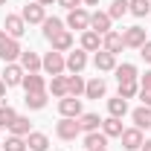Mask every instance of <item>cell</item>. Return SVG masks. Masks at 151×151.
<instances>
[{
	"instance_id": "43",
	"label": "cell",
	"mask_w": 151,
	"mask_h": 151,
	"mask_svg": "<svg viewBox=\"0 0 151 151\" xmlns=\"http://www.w3.org/2000/svg\"><path fill=\"white\" fill-rule=\"evenodd\" d=\"M142 151H151V139H148V142H142Z\"/></svg>"
},
{
	"instance_id": "15",
	"label": "cell",
	"mask_w": 151,
	"mask_h": 151,
	"mask_svg": "<svg viewBox=\"0 0 151 151\" xmlns=\"http://www.w3.org/2000/svg\"><path fill=\"white\" fill-rule=\"evenodd\" d=\"M99 47H102V35L93 32V29H84V35H81V50H84V52H99Z\"/></svg>"
},
{
	"instance_id": "7",
	"label": "cell",
	"mask_w": 151,
	"mask_h": 151,
	"mask_svg": "<svg viewBox=\"0 0 151 151\" xmlns=\"http://www.w3.org/2000/svg\"><path fill=\"white\" fill-rule=\"evenodd\" d=\"M122 41H125V47L139 50V47L145 44V29H142V26H131V29H125V32H122Z\"/></svg>"
},
{
	"instance_id": "6",
	"label": "cell",
	"mask_w": 151,
	"mask_h": 151,
	"mask_svg": "<svg viewBox=\"0 0 151 151\" xmlns=\"http://www.w3.org/2000/svg\"><path fill=\"white\" fill-rule=\"evenodd\" d=\"M20 52H23V50H20V44L15 41V38H6V44L0 47V58H3L6 64H15V61L20 58Z\"/></svg>"
},
{
	"instance_id": "8",
	"label": "cell",
	"mask_w": 151,
	"mask_h": 151,
	"mask_svg": "<svg viewBox=\"0 0 151 151\" xmlns=\"http://www.w3.org/2000/svg\"><path fill=\"white\" fill-rule=\"evenodd\" d=\"M23 32H26V20L20 18V15H6V35L18 41Z\"/></svg>"
},
{
	"instance_id": "46",
	"label": "cell",
	"mask_w": 151,
	"mask_h": 151,
	"mask_svg": "<svg viewBox=\"0 0 151 151\" xmlns=\"http://www.w3.org/2000/svg\"><path fill=\"white\" fill-rule=\"evenodd\" d=\"M96 151H108V148H96Z\"/></svg>"
},
{
	"instance_id": "1",
	"label": "cell",
	"mask_w": 151,
	"mask_h": 151,
	"mask_svg": "<svg viewBox=\"0 0 151 151\" xmlns=\"http://www.w3.org/2000/svg\"><path fill=\"white\" fill-rule=\"evenodd\" d=\"M41 67H44L50 76H61L64 70H67V58L61 55V52H55V50H52V52H47V55L41 58Z\"/></svg>"
},
{
	"instance_id": "24",
	"label": "cell",
	"mask_w": 151,
	"mask_h": 151,
	"mask_svg": "<svg viewBox=\"0 0 151 151\" xmlns=\"http://www.w3.org/2000/svg\"><path fill=\"white\" fill-rule=\"evenodd\" d=\"M108 111H111V116L122 119V116L128 113V99H122V96H116V99H108Z\"/></svg>"
},
{
	"instance_id": "38",
	"label": "cell",
	"mask_w": 151,
	"mask_h": 151,
	"mask_svg": "<svg viewBox=\"0 0 151 151\" xmlns=\"http://www.w3.org/2000/svg\"><path fill=\"white\" fill-rule=\"evenodd\" d=\"M58 3H61L64 9H70V12H73V9H78V6H81V0H58Z\"/></svg>"
},
{
	"instance_id": "42",
	"label": "cell",
	"mask_w": 151,
	"mask_h": 151,
	"mask_svg": "<svg viewBox=\"0 0 151 151\" xmlns=\"http://www.w3.org/2000/svg\"><path fill=\"white\" fill-rule=\"evenodd\" d=\"M6 38H9V35H6V29H3V32H0V47L6 44Z\"/></svg>"
},
{
	"instance_id": "13",
	"label": "cell",
	"mask_w": 151,
	"mask_h": 151,
	"mask_svg": "<svg viewBox=\"0 0 151 151\" xmlns=\"http://www.w3.org/2000/svg\"><path fill=\"white\" fill-rule=\"evenodd\" d=\"M96 70H102V73H108V70H116V55L113 52H108V50H99L93 58Z\"/></svg>"
},
{
	"instance_id": "41",
	"label": "cell",
	"mask_w": 151,
	"mask_h": 151,
	"mask_svg": "<svg viewBox=\"0 0 151 151\" xmlns=\"http://www.w3.org/2000/svg\"><path fill=\"white\" fill-rule=\"evenodd\" d=\"M35 3H41V6H52L55 0H35Z\"/></svg>"
},
{
	"instance_id": "2",
	"label": "cell",
	"mask_w": 151,
	"mask_h": 151,
	"mask_svg": "<svg viewBox=\"0 0 151 151\" xmlns=\"http://www.w3.org/2000/svg\"><path fill=\"white\" fill-rule=\"evenodd\" d=\"M58 111H61V116L78 119V116H81V99H78V96H64V99L58 102Z\"/></svg>"
},
{
	"instance_id": "39",
	"label": "cell",
	"mask_w": 151,
	"mask_h": 151,
	"mask_svg": "<svg viewBox=\"0 0 151 151\" xmlns=\"http://www.w3.org/2000/svg\"><path fill=\"white\" fill-rule=\"evenodd\" d=\"M139 90H151V70L142 76V84H139Z\"/></svg>"
},
{
	"instance_id": "26",
	"label": "cell",
	"mask_w": 151,
	"mask_h": 151,
	"mask_svg": "<svg viewBox=\"0 0 151 151\" xmlns=\"http://www.w3.org/2000/svg\"><path fill=\"white\" fill-rule=\"evenodd\" d=\"M58 32H64V23H61L58 18H44V38L52 41Z\"/></svg>"
},
{
	"instance_id": "36",
	"label": "cell",
	"mask_w": 151,
	"mask_h": 151,
	"mask_svg": "<svg viewBox=\"0 0 151 151\" xmlns=\"http://www.w3.org/2000/svg\"><path fill=\"white\" fill-rule=\"evenodd\" d=\"M6 151H26V139H23V137H15V134H12V137L6 139Z\"/></svg>"
},
{
	"instance_id": "25",
	"label": "cell",
	"mask_w": 151,
	"mask_h": 151,
	"mask_svg": "<svg viewBox=\"0 0 151 151\" xmlns=\"http://www.w3.org/2000/svg\"><path fill=\"white\" fill-rule=\"evenodd\" d=\"M131 116H134V125H137L139 131H142V128H151V108L142 105V108H137Z\"/></svg>"
},
{
	"instance_id": "5",
	"label": "cell",
	"mask_w": 151,
	"mask_h": 151,
	"mask_svg": "<svg viewBox=\"0 0 151 151\" xmlns=\"http://www.w3.org/2000/svg\"><path fill=\"white\" fill-rule=\"evenodd\" d=\"M67 26H70V29H81V32L90 29V15H87V9H81V6L73 9V12L67 15Z\"/></svg>"
},
{
	"instance_id": "31",
	"label": "cell",
	"mask_w": 151,
	"mask_h": 151,
	"mask_svg": "<svg viewBox=\"0 0 151 151\" xmlns=\"http://www.w3.org/2000/svg\"><path fill=\"white\" fill-rule=\"evenodd\" d=\"M44 105H47V90H41V93H26V108L41 111Z\"/></svg>"
},
{
	"instance_id": "44",
	"label": "cell",
	"mask_w": 151,
	"mask_h": 151,
	"mask_svg": "<svg viewBox=\"0 0 151 151\" xmlns=\"http://www.w3.org/2000/svg\"><path fill=\"white\" fill-rule=\"evenodd\" d=\"M3 93H6V84H3V81H0V99H3Z\"/></svg>"
},
{
	"instance_id": "34",
	"label": "cell",
	"mask_w": 151,
	"mask_h": 151,
	"mask_svg": "<svg viewBox=\"0 0 151 151\" xmlns=\"http://www.w3.org/2000/svg\"><path fill=\"white\" fill-rule=\"evenodd\" d=\"M111 20H116V18H122V15H128V0H113L111 3Z\"/></svg>"
},
{
	"instance_id": "14",
	"label": "cell",
	"mask_w": 151,
	"mask_h": 151,
	"mask_svg": "<svg viewBox=\"0 0 151 151\" xmlns=\"http://www.w3.org/2000/svg\"><path fill=\"white\" fill-rule=\"evenodd\" d=\"M23 90L26 93H41V90H47V81H44V76H38V73H29V76H23Z\"/></svg>"
},
{
	"instance_id": "47",
	"label": "cell",
	"mask_w": 151,
	"mask_h": 151,
	"mask_svg": "<svg viewBox=\"0 0 151 151\" xmlns=\"http://www.w3.org/2000/svg\"><path fill=\"white\" fill-rule=\"evenodd\" d=\"M3 3H6V0H0V6H3Z\"/></svg>"
},
{
	"instance_id": "32",
	"label": "cell",
	"mask_w": 151,
	"mask_h": 151,
	"mask_svg": "<svg viewBox=\"0 0 151 151\" xmlns=\"http://www.w3.org/2000/svg\"><path fill=\"white\" fill-rule=\"evenodd\" d=\"M137 93H139V84L137 81H119V96L122 99H134Z\"/></svg>"
},
{
	"instance_id": "29",
	"label": "cell",
	"mask_w": 151,
	"mask_h": 151,
	"mask_svg": "<svg viewBox=\"0 0 151 151\" xmlns=\"http://www.w3.org/2000/svg\"><path fill=\"white\" fill-rule=\"evenodd\" d=\"M84 93V81H81V76L73 73V76H67V96H81Z\"/></svg>"
},
{
	"instance_id": "17",
	"label": "cell",
	"mask_w": 151,
	"mask_h": 151,
	"mask_svg": "<svg viewBox=\"0 0 151 151\" xmlns=\"http://www.w3.org/2000/svg\"><path fill=\"white\" fill-rule=\"evenodd\" d=\"M84 64H87V52H84V50H76V52L67 55V70H70V73H81Z\"/></svg>"
},
{
	"instance_id": "4",
	"label": "cell",
	"mask_w": 151,
	"mask_h": 151,
	"mask_svg": "<svg viewBox=\"0 0 151 151\" xmlns=\"http://www.w3.org/2000/svg\"><path fill=\"white\" fill-rule=\"evenodd\" d=\"M119 139H122V148H125V151H139V148H142V142H145L139 128H128V131H122Z\"/></svg>"
},
{
	"instance_id": "16",
	"label": "cell",
	"mask_w": 151,
	"mask_h": 151,
	"mask_svg": "<svg viewBox=\"0 0 151 151\" xmlns=\"http://www.w3.org/2000/svg\"><path fill=\"white\" fill-rule=\"evenodd\" d=\"M20 67H23L26 73H38V70H41V58H38V52L23 50V52H20Z\"/></svg>"
},
{
	"instance_id": "11",
	"label": "cell",
	"mask_w": 151,
	"mask_h": 151,
	"mask_svg": "<svg viewBox=\"0 0 151 151\" xmlns=\"http://www.w3.org/2000/svg\"><path fill=\"white\" fill-rule=\"evenodd\" d=\"M20 18L26 20V23H44V6L41 3H29V6H23V12H20Z\"/></svg>"
},
{
	"instance_id": "33",
	"label": "cell",
	"mask_w": 151,
	"mask_h": 151,
	"mask_svg": "<svg viewBox=\"0 0 151 151\" xmlns=\"http://www.w3.org/2000/svg\"><path fill=\"white\" fill-rule=\"evenodd\" d=\"M9 128H12V134H15V137H26V134H29V119H26V116H18Z\"/></svg>"
},
{
	"instance_id": "12",
	"label": "cell",
	"mask_w": 151,
	"mask_h": 151,
	"mask_svg": "<svg viewBox=\"0 0 151 151\" xmlns=\"http://www.w3.org/2000/svg\"><path fill=\"white\" fill-rule=\"evenodd\" d=\"M23 81V67L20 64H6V70H3V84L6 87H15Z\"/></svg>"
},
{
	"instance_id": "28",
	"label": "cell",
	"mask_w": 151,
	"mask_h": 151,
	"mask_svg": "<svg viewBox=\"0 0 151 151\" xmlns=\"http://www.w3.org/2000/svg\"><path fill=\"white\" fill-rule=\"evenodd\" d=\"M116 81H137V67L134 64H119L116 67Z\"/></svg>"
},
{
	"instance_id": "30",
	"label": "cell",
	"mask_w": 151,
	"mask_h": 151,
	"mask_svg": "<svg viewBox=\"0 0 151 151\" xmlns=\"http://www.w3.org/2000/svg\"><path fill=\"white\" fill-rule=\"evenodd\" d=\"M50 90H52V96L64 99V96H67V76H52V81H50Z\"/></svg>"
},
{
	"instance_id": "9",
	"label": "cell",
	"mask_w": 151,
	"mask_h": 151,
	"mask_svg": "<svg viewBox=\"0 0 151 151\" xmlns=\"http://www.w3.org/2000/svg\"><path fill=\"white\" fill-rule=\"evenodd\" d=\"M90 29L99 32V35H108L111 32V15L108 12H93L90 15Z\"/></svg>"
},
{
	"instance_id": "21",
	"label": "cell",
	"mask_w": 151,
	"mask_h": 151,
	"mask_svg": "<svg viewBox=\"0 0 151 151\" xmlns=\"http://www.w3.org/2000/svg\"><path fill=\"white\" fill-rule=\"evenodd\" d=\"M102 134L105 137H122V119H116V116L102 119Z\"/></svg>"
},
{
	"instance_id": "23",
	"label": "cell",
	"mask_w": 151,
	"mask_h": 151,
	"mask_svg": "<svg viewBox=\"0 0 151 151\" xmlns=\"http://www.w3.org/2000/svg\"><path fill=\"white\" fill-rule=\"evenodd\" d=\"M50 44H52V50H55V52H67V50L73 47V35H70V32L64 29V32H58V35L52 38Z\"/></svg>"
},
{
	"instance_id": "22",
	"label": "cell",
	"mask_w": 151,
	"mask_h": 151,
	"mask_svg": "<svg viewBox=\"0 0 151 151\" xmlns=\"http://www.w3.org/2000/svg\"><path fill=\"white\" fill-rule=\"evenodd\" d=\"M99 125H102V119H99L96 113H81V116H78V128H81L84 134L99 131Z\"/></svg>"
},
{
	"instance_id": "45",
	"label": "cell",
	"mask_w": 151,
	"mask_h": 151,
	"mask_svg": "<svg viewBox=\"0 0 151 151\" xmlns=\"http://www.w3.org/2000/svg\"><path fill=\"white\" fill-rule=\"evenodd\" d=\"M81 3H87V6H96V3H99V0H81Z\"/></svg>"
},
{
	"instance_id": "40",
	"label": "cell",
	"mask_w": 151,
	"mask_h": 151,
	"mask_svg": "<svg viewBox=\"0 0 151 151\" xmlns=\"http://www.w3.org/2000/svg\"><path fill=\"white\" fill-rule=\"evenodd\" d=\"M139 99H142L145 108H151V90H139Z\"/></svg>"
},
{
	"instance_id": "18",
	"label": "cell",
	"mask_w": 151,
	"mask_h": 151,
	"mask_svg": "<svg viewBox=\"0 0 151 151\" xmlns=\"http://www.w3.org/2000/svg\"><path fill=\"white\" fill-rule=\"evenodd\" d=\"M26 145H29V151H47L50 139H47V134H41V131H29L26 134Z\"/></svg>"
},
{
	"instance_id": "27",
	"label": "cell",
	"mask_w": 151,
	"mask_h": 151,
	"mask_svg": "<svg viewBox=\"0 0 151 151\" xmlns=\"http://www.w3.org/2000/svg\"><path fill=\"white\" fill-rule=\"evenodd\" d=\"M128 12L137 18H145L151 12V0H128Z\"/></svg>"
},
{
	"instance_id": "3",
	"label": "cell",
	"mask_w": 151,
	"mask_h": 151,
	"mask_svg": "<svg viewBox=\"0 0 151 151\" xmlns=\"http://www.w3.org/2000/svg\"><path fill=\"white\" fill-rule=\"evenodd\" d=\"M55 134L61 137V139H76V137L81 134V128H78V119H70V116H64V119L55 125Z\"/></svg>"
},
{
	"instance_id": "35",
	"label": "cell",
	"mask_w": 151,
	"mask_h": 151,
	"mask_svg": "<svg viewBox=\"0 0 151 151\" xmlns=\"http://www.w3.org/2000/svg\"><path fill=\"white\" fill-rule=\"evenodd\" d=\"M15 119H18V113L12 111L9 105H3V108H0V128H9Z\"/></svg>"
},
{
	"instance_id": "10",
	"label": "cell",
	"mask_w": 151,
	"mask_h": 151,
	"mask_svg": "<svg viewBox=\"0 0 151 151\" xmlns=\"http://www.w3.org/2000/svg\"><path fill=\"white\" fill-rule=\"evenodd\" d=\"M122 47H125V41H122V32H108V35H102V50H108V52H122Z\"/></svg>"
},
{
	"instance_id": "19",
	"label": "cell",
	"mask_w": 151,
	"mask_h": 151,
	"mask_svg": "<svg viewBox=\"0 0 151 151\" xmlns=\"http://www.w3.org/2000/svg\"><path fill=\"white\" fill-rule=\"evenodd\" d=\"M84 148H87V151H96V148H108V137H105V134H99V131H90V134H84Z\"/></svg>"
},
{
	"instance_id": "20",
	"label": "cell",
	"mask_w": 151,
	"mask_h": 151,
	"mask_svg": "<svg viewBox=\"0 0 151 151\" xmlns=\"http://www.w3.org/2000/svg\"><path fill=\"white\" fill-rule=\"evenodd\" d=\"M105 90H108V87H105V81H102L99 76H96V78H90V81L84 84V96H87V99H102V96H105Z\"/></svg>"
},
{
	"instance_id": "37",
	"label": "cell",
	"mask_w": 151,
	"mask_h": 151,
	"mask_svg": "<svg viewBox=\"0 0 151 151\" xmlns=\"http://www.w3.org/2000/svg\"><path fill=\"white\" fill-rule=\"evenodd\" d=\"M139 55L145 58V61H151V41H145V44L139 47Z\"/></svg>"
}]
</instances>
